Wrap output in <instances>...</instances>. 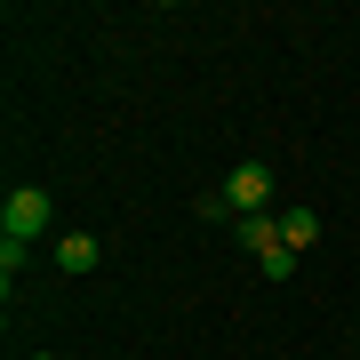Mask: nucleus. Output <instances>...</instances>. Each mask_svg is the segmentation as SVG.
Listing matches in <instances>:
<instances>
[{
  "instance_id": "obj_1",
  "label": "nucleus",
  "mask_w": 360,
  "mask_h": 360,
  "mask_svg": "<svg viewBox=\"0 0 360 360\" xmlns=\"http://www.w3.org/2000/svg\"><path fill=\"white\" fill-rule=\"evenodd\" d=\"M0 224H8V240H40V232L56 224V200L40 193V184H16V193L0 200Z\"/></svg>"
},
{
  "instance_id": "obj_3",
  "label": "nucleus",
  "mask_w": 360,
  "mask_h": 360,
  "mask_svg": "<svg viewBox=\"0 0 360 360\" xmlns=\"http://www.w3.org/2000/svg\"><path fill=\"white\" fill-rule=\"evenodd\" d=\"M232 232H240V248H257V257L281 248V217H232Z\"/></svg>"
},
{
  "instance_id": "obj_6",
  "label": "nucleus",
  "mask_w": 360,
  "mask_h": 360,
  "mask_svg": "<svg viewBox=\"0 0 360 360\" xmlns=\"http://www.w3.org/2000/svg\"><path fill=\"white\" fill-rule=\"evenodd\" d=\"M0 281H8V288L25 281V240H0Z\"/></svg>"
},
{
  "instance_id": "obj_2",
  "label": "nucleus",
  "mask_w": 360,
  "mask_h": 360,
  "mask_svg": "<svg viewBox=\"0 0 360 360\" xmlns=\"http://www.w3.org/2000/svg\"><path fill=\"white\" fill-rule=\"evenodd\" d=\"M224 200H232V217H264V208H272V168L264 160H240L224 176Z\"/></svg>"
},
{
  "instance_id": "obj_5",
  "label": "nucleus",
  "mask_w": 360,
  "mask_h": 360,
  "mask_svg": "<svg viewBox=\"0 0 360 360\" xmlns=\"http://www.w3.org/2000/svg\"><path fill=\"white\" fill-rule=\"evenodd\" d=\"M96 257H104V248L89 240V232H65V240H56V264H65V272H96Z\"/></svg>"
},
{
  "instance_id": "obj_7",
  "label": "nucleus",
  "mask_w": 360,
  "mask_h": 360,
  "mask_svg": "<svg viewBox=\"0 0 360 360\" xmlns=\"http://www.w3.org/2000/svg\"><path fill=\"white\" fill-rule=\"evenodd\" d=\"M264 264V281H288V272H296V248H272V257H257Z\"/></svg>"
},
{
  "instance_id": "obj_4",
  "label": "nucleus",
  "mask_w": 360,
  "mask_h": 360,
  "mask_svg": "<svg viewBox=\"0 0 360 360\" xmlns=\"http://www.w3.org/2000/svg\"><path fill=\"white\" fill-rule=\"evenodd\" d=\"M312 240H321V217H312V208H288V217H281V248H296V257H304Z\"/></svg>"
},
{
  "instance_id": "obj_8",
  "label": "nucleus",
  "mask_w": 360,
  "mask_h": 360,
  "mask_svg": "<svg viewBox=\"0 0 360 360\" xmlns=\"http://www.w3.org/2000/svg\"><path fill=\"white\" fill-rule=\"evenodd\" d=\"M32 360H56V352H32Z\"/></svg>"
}]
</instances>
